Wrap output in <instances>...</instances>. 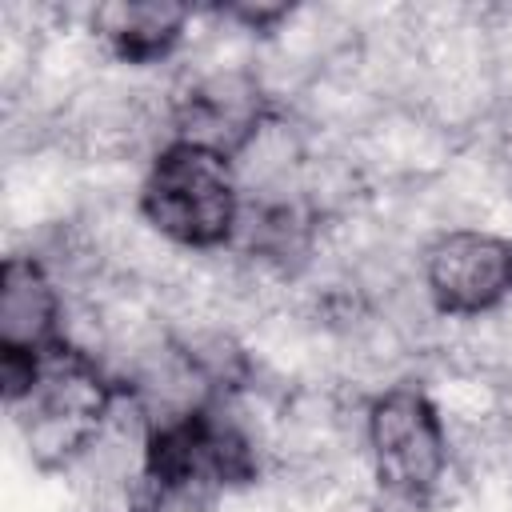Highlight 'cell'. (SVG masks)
<instances>
[{
	"label": "cell",
	"mask_w": 512,
	"mask_h": 512,
	"mask_svg": "<svg viewBox=\"0 0 512 512\" xmlns=\"http://www.w3.org/2000/svg\"><path fill=\"white\" fill-rule=\"evenodd\" d=\"M140 216L172 244L192 252L224 248L240 236L244 220V188L236 160L192 144V140H168L144 180H140Z\"/></svg>",
	"instance_id": "6da1fadb"
},
{
	"label": "cell",
	"mask_w": 512,
	"mask_h": 512,
	"mask_svg": "<svg viewBox=\"0 0 512 512\" xmlns=\"http://www.w3.org/2000/svg\"><path fill=\"white\" fill-rule=\"evenodd\" d=\"M116 404L120 388L104 380L100 364L60 340L36 360L32 388L12 404V412L24 424L32 456L52 468L84 456L104 436Z\"/></svg>",
	"instance_id": "7a4b0ae2"
},
{
	"label": "cell",
	"mask_w": 512,
	"mask_h": 512,
	"mask_svg": "<svg viewBox=\"0 0 512 512\" xmlns=\"http://www.w3.org/2000/svg\"><path fill=\"white\" fill-rule=\"evenodd\" d=\"M364 440L376 480L400 500H428L448 472V432L420 388H392L368 404Z\"/></svg>",
	"instance_id": "3957f363"
},
{
	"label": "cell",
	"mask_w": 512,
	"mask_h": 512,
	"mask_svg": "<svg viewBox=\"0 0 512 512\" xmlns=\"http://www.w3.org/2000/svg\"><path fill=\"white\" fill-rule=\"evenodd\" d=\"M424 292L444 316L492 312L512 292L508 240L480 228L440 232L424 248Z\"/></svg>",
	"instance_id": "277c9868"
},
{
	"label": "cell",
	"mask_w": 512,
	"mask_h": 512,
	"mask_svg": "<svg viewBox=\"0 0 512 512\" xmlns=\"http://www.w3.org/2000/svg\"><path fill=\"white\" fill-rule=\"evenodd\" d=\"M64 304L36 256H8L0 268V356H44L64 340Z\"/></svg>",
	"instance_id": "5b68a950"
},
{
	"label": "cell",
	"mask_w": 512,
	"mask_h": 512,
	"mask_svg": "<svg viewBox=\"0 0 512 512\" xmlns=\"http://www.w3.org/2000/svg\"><path fill=\"white\" fill-rule=\"evenodd\" d=\"M260 124H264L260 92L236 72L200 80L176 104V140H192L224 156H236L240 148H248Z\"/></svg>",
	"instance_id": "8992f818"
},
{
	"label": "cell",
	"mask_w": 512,
	"mask_h": 512,
	"mask_svg": "<svg viewBox=\"0 0 512 512\" xmlns=\"http://www.w3.org/2000/svg\"><path fill=\"white\" fill-rule=\"evenodd\" d=\"M96 36L124 64H160L188 28V8L168 0H112L92 12Z\"/></svg>",
	"instance_id": "52a82bcc"
},
{
	"label": "cell",
	"mask_w": 512,
	"mask_h": 512,
	"mask_svg": "<svg viewBox=\"0 0 512 512\" xmlns=\"http://www.w3.org/2000/svg\"><path fill=\"white\" fill-rule=\"evenodd\" d=\"M508 256H512V240H508Z\"/></svg>",
	"instance_id": "ba28073f"
}]
</instances>
